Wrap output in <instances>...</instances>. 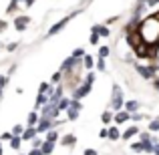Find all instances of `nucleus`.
Segmentation results:
<instances>
[{"mask_svg":"<svg viewBox=\"0 0 159 155\" xmlns=\"http://www.w3.org/2000/svg\"><path fill=\"white\" fill-rule=\"evenodd\" d=\"M137 34L141 36V40L145 43V47L149 48V44H157L159 43V16H153V18L145 20L143 24L139 26Z\"/></svg>","mask_w":159,"mask_h":155,"instance_id":"obj_1","label":"nucleus"},{"mask_svg":"<svg viewBox=\"0 0 159 155\" xmlns=\"http://www.w3.org/2000/svg\"><path fill=\"white\" fill-rule=\"evenodd\" d=\"M81 107H83V105L79 103L77 99H75V101H70V107L66 109V115H69V119H70V121H75V119L79 117V109H81Z\"/></svg>","mask_w":159,"mask_h":155,"instance_id":"obj_2","label":"nucleus"},{"mask_svg":"<svg viewBox=\"0 0 159 155\" xmlns=\"http://www.w3.org/2000/svg\"><path fill=\"white\" fill-rule=\"evenodd\" d=\"M113 107L115 109L123 107V93H121L119 87H113Z\"/></svg>","mask_w":159,"mask_h":155,"instance_id":"obj_3","label":"nucleus"},{"mask_svg":"<svg viewBox=\"0 0 159 155\" xmlns=\"http://www.w3.org/2000/svg\"><path fill=\"white\" fill-rule=\"evenodd\" d=\"M141 143H143V151H147V153H153V151H155V145L151 143V137H149L147 133H143V135H141Z\"/></svg>","mask_w":159,"mask_h":155,"instance_id":"obj_4","label":"nucleus"},{"mask_svg":"<svg viewBox=\"0 0 159 155\" xmlns=\"http://www.w3.org/2000/svg\"><path fill=\"white\" fill-rule=\"evenodd\" d=\"M89 91H91V83H87V81H85V85H83V87H79V89H77V93H75V99L79 101V99L87 97V95H89Z\"/></svg>","mask_w":159,"mask_h":155,"instance_id":"obj_5","label":"nucleus"},{"mask_svg":"<svg viewBox=\"0 0 159 155\" xmlns=\"http://www.w3.org/2000/svg\"><path fill=\"white\" fill-rule=\"evenodd\" d=\"M28 22H30V18H28V16H18V18L14 20V26H16V30H24Z\"/></svg>","mask_w":159,"mask_h":155,"instance_id":"obj_6","label":"nucleus"},{"mask_svg":"<svg viewBox=\"0 0 159 155\" xmlns=\"http://www.w3.org/2000/svg\"><path fill=\"white\" fill-rule=\"evenodd\" d=\"M69 22H70V18H62L61 22H57V24H54V26L51 28V30H48V34H57V32H58V30H62V28H65Z\"/></svg>","mask_w":159,"mask_h":155,"instance_id":"obj_7","label":"nucleus"},{"mask_svg":"<svg viewBox=\"0 0 159 155\" xmlns=\"http://www.w3.org/2000/svg\"><path fill=\"white\" fill-rule=\"evenodd\" d=\"M36 131L39 129H34V127H28L26 131L22 133V139H26V141H30V139H34V135H36Z\"/></svg>","mask_w":159,"mask_h":155,"instance_id":"obj_8","label":"nucleus"},{"mask_svg":"<svg viewBox=\"0 0 159 155\" xmlns=\"http://www.w3.org/2000/svg\"><path fill=\"white\" fill-rule=\"evenodd\" d=\"M125 109H127V113H135L137 109H139V103L137 101H127L125 103Z\"/></svg>","mask_w":159,"mask_h":155,"instance_id":"obj_9","label":"nucleus"},{"mask_svg":"<svg viewBox=\"0 0 159 155\" xmlns=\"http://www.w3.org/2000/svg\"><path fill=\"white\" fill-rule=\"evenodd\" d=\"M51 125H52V121H51V119H44V117H43V121L39 123V127H36V129H39V131H47Z\"/></svg>","mask_w":159,"mask_h":155,"instance_id":"obj_10","label":"nucleus"},{"mask_svg":"<svg viewBox=\"0 0 159 155\" xmlns=\"http://www.w3.org/2000/svg\"><path fill=\"white\" fill-rule=\"evenodd\" d=\"M137 71H139L141 77H145V79H151V77H153V69H145V66H139Z\"/></svg>","mask_w":159,"mask_h":155,"instance_id":"obj_11","label":"nucleus"},{"mask_svg":"<svg viewBox=\"0 0 159 155\" xmlns=\"http://www.w3.org/2000/svg\"><path fill=\"white\" fill-rule=\"evenodd\" d=\"M129 115H131V113H127V111H125V113H117L115 121H117V123H125V121L129 119Z\"/></svg>","mask_w":159,"mask_h":155,"instance_id":"obj_12","label":"nucleus"},{"mask_svg":"<svg viewBox=\"0 0 159 155\" xmlns=\"http://www.w3.org/2000/svg\"><path fill=\"white\" fill-rule=\"evenodd\" d=\"M40 149H43V153H44V155H48V153H52V149H54V143H48V141H47V143H44Z\"/></svg>","mask_w":159,"mask_h":155,"instance_id":"obj_13","label":"nucleus"},{"mask_svg":"<svg viewBox=\"0 0 159 155\" xmlns=\"http://www.w3.org/2000/svg\"><path fill=\"white\" fill-rule=\"evenodd\" d=\"M36 121H39V115H36V113H30V115H28V127H34Z\"/></svg>","mask_w":159,"mask_h":155,"instance_id":"obj_14","label":"nucleus"},{"mask_svg":"<svg viewBox=\"0 0 159 155\" xmlns=\"http://www.w3.org/2000/svg\"><path fill=\"white\" fill-rule=\"evenodd\" d=\"M93 32H99L101 36H107L109 34V28H105V26H93Z\"/></svg>","mask_w":159,"mask_h":155,"instance_id":"obj_15","label":"nucleus"},{"mask_svg":"<svg viewBox=\"0 0 159 155\" xmlns=\"http://www.w3.org/2000/svg\"><path fill=\"white\" fill-rule=\"evenodd\" d=\"M133 135H137V127H131V129H127V131H125V135H123V139H131Z\"/></svg>","mask_w":159,"mask_h":155,"instance_id":"obj_16","label":"nucleus"},{"mask_svg":"<svg viewBox=\"0 0 159 155\" xmlns=\"http://www.w3.org/2000/svg\"><path fill=\"white\" fill-rule=\"evenodd\" d=\"M62 145H75V135H66V137H62Z\"/></svg>","mask_w":159,"mask_h":155,"instance_id":"obj_17","label":"nucleus"},{"mask_svg":"<svg viewBox=\"0 0 159 155\" xmlns=\"http://www.w3.org/2000/svg\"><path fill=\"white\" fill-rule=\"evenodd\" d=\"M70 107V101H66V99H61V101H58V109H61V111H65V109H69Z\"/></svg>","mask_w":159,"mask_h":155,"instance_id":"obj_18","label":"nucleus"},{"mask_svg":"<svg viewBox=\"0 0 159 155\" xmlns=\"http://www.w3.org/2000/svg\"><path fill=\"white\" fill-rule=\"evenodd\" d=\"M44 103H47V95L40 93V95H39V99H36V105H34V107H43Z\"/></svg>","mask_w":159,"mask_h":155,"instance_id":"obj_19","label":"nucleus"},{"mask_svg":"<svg viewBox=\"0 0 159 155\" xmlns=\"http://www.w3.org/2000/svg\"><path fill=\"white\" fill-rule=\"evenodd\" d=\"M20 143H22V139H18V137H12L10 147H12V149H18V147H20Z\"/></svg>","mask_w":159,"mask_h":155,"instance_id":"obj_20","label":"nucleus"},{"mask_svg":"<svg viewBox=\"0 0 159 155\" xmlns=\"http://www.w3.org/2000/svg\"><path fill=\"white\" fill-rule=\"evenodd\" d=\"M57 137H58V135H57L54 131H48V133H47V141H48V143H54V141H57Z\"/></svg>","mask_w":159,"mask_h":155,"instance_id":"obj_21","label":"nucleus"},{"mask_svg":"<svg viewBox=\"0 0 159 155\" xmlns=\"http://www.w3.org/2000/svg\"><path fill=\"white\" fill-rule=\"evenodd\" d=\"M109 137H111V139H119V131H117V129L115 127H113V129H109Z\"/></svg>","mask_w":159,"mask_h":155,"instance_id":"obj_22","label":"nucleus"},{"mask_svg":"<svg viewBox=\"0 0 159 155\" xmlns=\"http://www.w3.org/2000/svg\"><path fill=\"white\" fill-rule=\"evenodd\" d=\"M83 62H85V66H87V69H91V66H93V58H91L89 54H85V58H83Z\"/></svg>","mask_w":159,"mask_h":155,"instance_id":"obj_23","label":"nucleus"},{"mask_svg":"<svg viewBox=\"0 0 159 155\" xmlns=\"http://www.w3.org/2000/svg\"><path fill=\"white\" fill-rule=\"evenodd\" d=\"M20 133H24V131H22V127H20V125H14V127H12V135L18 137Z\"/></svg>","mask_w":159,"mask_h":155,"instance_id":"obj_24","label":"nucleus"},{"mask_svg":"<svg viewBox=\"0 0 159 155\" xmlns=\"http://www.w3.org/2000/svg\"><path fill=\"white\" fill-rule=\"evenodd\" d=\"M107 54H109V48L107 47H101V48H99V58H105Z\"/></svg>","mask_w":159,"mask_h":155,"instance_id":"obj_25","label":"nucleus"},{"mask_svg":"<svg viewBox=\"0 0 159 155\" xmlns=\"http://www.w3.org/2000/svg\"><path fill=\"white\" fill-rule=\"evenodd\" d=\"M16 2H18V0H10V4H8V8H6V10L10 12V14H12V12L16 10Z\"/></svg>","mask_w":159,"mask_h":155,"instance_id":"obj_26","label":"nucleus"},{"mask_svg":"<svg viewBox=\"0 0 159 155\" xmlns=\"http://www.w3.org/2000/svg\"><path fill=\"white\" fill-rule=\"evenodd\" d=\"M73 57H75V58H81V57H85V51H83V48H77V51L73 52Z\"/></svg>","mask_w":159,"mask_h":155,"instance_id":"obj_27","label":"nucleus"},{"mask_svg":"<svg viewBox=\"0 0 159 155\" xmlns=\"http://www.w3.org/2000/svg\"><path fill=\"white\" fill-rule=\"evenodd\" d=\"M99 43V32H93L91 34V44H97Z\"/></svg>","mask_w":159,"mask_h":155,"instance_id":"obj_28","label":"nucleus"},{"mask_svg":"<svg viewBox=\"0 0 159 155\" xmlns=\"http://www.w3.org/2000/svg\"><path fill=\"white\" fill-rule=\"evenodd\" d=\"M48 91H51V89H48V85H47V83H43V85H40V93H43V95H47Z\"/></svg>","mask_w":159,"mask_h":155,"instance_id":"obj_29","label":"nucleus"},{"mask_svg":"<svg viewBox=\"0 0 159 155\" xmlns=\"http://www.w3.org/2000/svg\"><path fill=\"white\" fill-rule=\"evenodd\" d=\"M12 137H14L12 133H4V135L0 137V139H2V141H12Z\"/></svg>","mask_w":159,"mask_h":155,"instance_id":"obj_30","label":"nucleus"},{"mask_svg":"<svg viewBox=\"0 0 159 155\" xmlns=\"http://www.w3.org/2000/svg\"><path fill=\"white\" fill-rule=\"evenodd\" d=\"M103 123H111V113H103Z\"/></svg>","mask_w":159,"mask_h":155,"instance_id":"obj_31","label":"nucleus"},{"mask_svg":"<svg viewBox=\"0 0 159 155\" xmlns=\"http://www.w3.org/2000/svg\"><path fill=\"white\" fill-rule=\"evenodd\" d=\"M151 131H159V119H157V121H153V123H151Z\"/></svg>","mask_w":159,"mask_h":155,"instance_id":"obj_32","label":"nucleus"},{"mask_svg":"<svg viewBox=\"0 0 159 155\" xmlns=\"http://www.w3.org/2000/svg\"><path fill=\"white\" fill-rule=\"evenodd\" d=\"M28 155H44V153H43V149H32Z\"/></svg>","mask_w":159,"mask_h":155,"instance_id":"obj_33","label":"nucleus"},{"mask_svg":"<svg viewBox=\"0 0 159 155\" xmlns=\"http://www.w3.org/2000/svg\"><path fill=\"white\" fill-rule=\"evenodd\" d=\"M97 66H99V71H105V62H103V58H99Z\"/></svg>","mask_w":159,"mask_h":155,"instance_id":"obj_34","label":"nucleus"},{"mask_svg":"<svg viewBox=\"0 0 159 155\" xmlns=\"http://www.w3.org/2000/svg\"><path fill=\"white\" fill-rule=\"evenodd\" d=\"M133 149H135V151H143V143H135Z\"/></svg>","mask_w":159,"mask_h":155,"instance_id":"obj_35","label":"nucleus"},{"mask_svg":"<svg viewBox=\"0 0 159 155\" xmlns=\"http://www.w3.org/2000/svg\"><path fill=\"white\" fill-rule=\"evenodd\" d=\"M58 81H61V73H57V75L52 77V83H58Z\"/></svg>","mask_w":159,"mask_h":155,"instance_id":"obj_36","label":"nucleus"},{"mask_svg":"<svg viewBox=\"0 0 159 155\" xmlns=\"http://www.w3.org/2000/svg\"><path fill=\"white\" fill-rule=\"evenodd\" d=\"M85 155H97V151H95V149H87Z\"/></svg>","mask_w":159,"mask_h":155,"instance_id":"obj_37","label":"nucleus"},{"mask_svg":"<svg viewBox=\"0 0 159 155\" xmlns=\"http://www.w3.org/2000/svg\"><path fill=\"white\" fill-rule=\"evenodd\" d=\"M6 81H8L6 77H0V87H4V85H6Z\"/></svg>","mask_w":159,"mask_h":155,"instance_id":"obj_38","label":"nucleus"},{"mask_svg":"<svg viewBox=\"0 0 159 155\" xmlns=\"http://www.w3.org/2000/svg\"><path fill=\"white\" fill-rule=\"evenodd\" d=\"M4 28H6V22H4V20H0V32H2Z\"/></svg>","mask_w":159,"mask_h":155,"instance_id":"obj_39","label":"nucleus"},{"mask_svg":"<svg viewBox=\"0 0 159 155\" xmlns=\"http://www.w3.org/2000/svg\"><path fill=\"white\" fill-rule=\"evenodd\" d=\"M34 4V0H26V6H32Z\"/></svg>","mask_w":159,"mask_h":155,"instance_id":"obj_40","label":"nucleus"},{"mask_svg":"<svg viewBox=\"0 0 159 155\" xmlns=\"http://www.w3.org/2000/svg\"><path fill=\"white\" fill-rule=\"evenodd\" d=\"M155 89L159 91V79H155Z\"/></svg>","mask_w":159,"mask_h":155,"instance_id":"obj_41","label":"nucleus"},{"mask_svg":"<svg viewBox=\"0 0 159 155\" xmlns=\"http://www.w3.org/2000/svg\"><path fill=\"white\" fill-rule=\"evenodd\" d=\"M153 153H157V155H159V145H155V151H153Z\"/></svg>","mask_w":159,"mask_h":155,"instance_id":"obj_42","label":"nucleus"},{"mask_svg":"<svg viewBox=\"0 0 159 155\" xmlns=\"http://www.w3.org/2000/svg\"><path fill=\"white\" fill-rule=\"evenodd\" d=\"M0 97H2V87H0Z\"/></svg>","mask_w":159,"mask_h":155,"instance_id":"obj_43","label":"nucleus"},{"mask_svg":"<svg viewBox=\"0 0 159 155\" xmlns=\"http://www.w3.org/2000/svg\"><path fill=\"white\" fill-rule=\"evenodd\" d=\"M0 155H2V147H0Z\"/></svg>","mask_w":159,"mask_h":155,"instance_id":"obj_44","label":"nucleus"},{"mask_svg":"<svg viewBox=\"0 0 159 155\" xmlns=\"http://www.w3.org/2000/svg\"><path fill=\"white\" fill-rule=\"evenodd\" d=\"M157 2H159V0H157Z\"/></svg>","mask_w":159,"mask_h":155,"instance_id":"obj_45","label":"nucleus"}]
</instances>
